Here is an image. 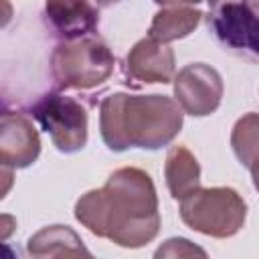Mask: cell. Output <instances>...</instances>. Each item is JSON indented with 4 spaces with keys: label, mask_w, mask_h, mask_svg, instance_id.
Segmentation results:
<instances>
[{
    "label": "cell",
    "mask_w": 259,
    "mask_h": 259,
    "mask_svg": "<svg viewBox=\"0 0 259 259\" xmlns=\"http://www.w3.org/2000/svg\"><path fill=\"white\" fill-rule=\"evenodd\" d=\"M75 219L93 235L138 249L160 233L156 186L140 168H119L107 182L75 202Z\"/></svg>",
    "instance_id": "cell-1"
},
{
    "label": "cell",
    "mask_w": 259,
    "mask_h": 259,
    "mask_svg": "<svg viewBox=\"0 0 259 259\" xmlns=\"http://www.w3.org/2000/svg\"><path fill=\"white\" fill-rule=\"evenodd\" d=\"M99 130L111 152L160 150L182 130V107L166 95L111 93L99 105Z\"/></svg>",
    "instance_id": "cell-2"
},
{
    "label": "cell",
    "mask_w": 259,
    "mask_h": 259,
    "mask_svg": "<svg viewBox=\"0 0 259 259\" xmlns=\"http://www.w3.org/2000/svg\"><path fill=\"white\" fill-rule=\"evenodd\" d=\"M113 65L109 47L91 34L63 40L51 55V75L59 89H93L111 77Z\"/></svg>",
    "instance_id": "cell-3"
},
{
    "label": "cell",
    "mask_w": 259,
    "mask_h": 259,
    "mask_svg": "<svg viewBox=\"0 0 259 259\" xmlns=\"http://www.w3.org/2000/svg\"><path fill=\"white\" fill-rule=\"evenodd\" d=\"M180 219L196 233L227 239L237 235L247 219L243 196L229 186L196 188L180 198Z\"/></svg>",
    "instance_id": "cell-4"
},
{
    "label": "cell",
    "mask_w": 259,
    "mask_h": 259,
    "mask_svg": "<svg viewBox=\"0 0 259 259\" xmlns=\"http://www.w3.org/2000/svg\"><path fill=\"white\" fill-rule=\"evenodd\" d=\"M206 26L231 55L259 63V0H206Z\"/></svg>",
    "instance_id": "cell-5"
},
{
    "label": "cell",
    "mask_w": 259,
    "mask_h": 259,
    "mask_svg": "<svg viewBox=\"0 0 259 259\" xmlns=\"http://www.w3.org/2000/svg\"><path fill=\"white\" fill-rule=\"evenodd\" d=\"M30 115L51 136L59 152L75 154L87 144V111L85 107L63 93H47L32 107Z\"/></svg>",
    "instance_id": "cell-6"
},
{
    "label": "cell",
    "mask_w": 259,
    "mask_h": 259,
    "mask_svg": "<svg viewBox=\"0 0 259 259\" xmlns=\"http://www.w3.org/2000/svg\"><path fill=\"white\" fill-rule=\"evenodd\" d=\"M223 77L206 63H190L174 77V97L184 113L194 117L210 115L223 99Z\"/></svg>",
    "instance_id": "cell-7"
},
{
    "label": "cell",
    "mask_w": 259,
    "mask_h": 259,
    "mask_svg": "<svg viewBox=\"0 0 259 259\" xmlns=\"http://www.w3.org/2000/svg\"><path fill=\"white\" fill-rule=\"evenodd\" d=\"M40 154V138L30 117L20 111H4L0 119V162L18 170L36 162Z\"/></svg>",
    "instance_id": "cell-8"
},
{
    "label": "cell",
    "mask_w": 259,
    "mask_h": 259,
    "mask_svg": "<svg viewBox=\"0 0 259 259\" xmlns=\"http://www.w3.org/2000/svg\"><path fill=\"white\" fill-rule=\"evenodd\" d=\"M45 22L63 40H73L95 32L99 12L91 0H47Z\"/></svg>",
    "instance_id": "cell-9"
},
{
    "label": "cell",
    "mask_w": 259,
    "mask_h": 259,
    "mask_svg": "<svg viewBox=\"0 0 259 259\" xmlns=\"http://www.w3.org/2000/svg\"><path fill=\"white\" fill-rule=\"evenodd\" d=\"M174 65V51L150 36L138 40L125 57L127 75L142 83H170Z\"/></svg>",
    "instance_id": "cell-10"
},
{
    "label": "cell",
    "mask_w": 259,
    "mask_h": 259,
    "mask_svg": "<svg viewBox=\"0 0 259 259\" xmlns=\"http://www.w3.org/2000/svg\"><path fill=\"white\" fill-rule=\"evenodd\" d=\"M26 251L32 257H89V249L83 245L81 237L67 225H49L34 233L28 243Z\"/></svg>",
    "instance_id": "cell-11"
},
{
    "label": "cell",
    "mask_w": 259,
    "mask_h": 259,
    "mask_svg": "<svg viewBox=\"0 0 259 259\" xmlns=\"http://www.w3.org/2000/svg\"><path fill=\"white\" fill-rule=\"evenodd\" d=\"M164 178L172 198L180 200L200 186V164L184 146H172L164 164Z\"/></svg>",
    "instance_id": "cell-12"
},
{
    "label": "cell",
    "mask_w": 259,
    "mask_h": 259,
    "mask_svg": "<svg viewBox=\"0 0 259 259\" xmlns=\"http://www.w3.org/2000/svg\"><path fill=\"white\" fill-rule=\"evenodd\" d=\"M202 20V12L190 6H166L158 10L152 18L148 36L158 42H172L188 36Z\"/></svg>",
    "instance_id": "cell-13"
},
{
    "label": "cell",
    "mask_w": 259,
    "mask_h": 259,
    "mask_svg": "<svg viewBox=\"0 0 259 259\" xmlns=\"http://www.w3.org/2000/svg\"><path fill=\"white\" fill-rule=\"evenodd\" d=\"M231 146L245 168L251 170L259 164V113L251 111L237 119L231 134Z\"/></svg>",
    "instance_id": "cell-14"
},
{
    "label": "cell",
    "mask_w": 259,
    "mask_h": 259,
    "mask_svg": "<svg viewBox=\"0 0 259 259\" xmlns=\"http://www.w3.org/2000/svg\"><path fill=\"white\" fill-rule=\"evenodd\" d=\"M156 257H192V255H200V257H206V251L192 245L188 239H182V237H174V239H168L156 253Z\"/></svg>",
    "instance_id": "cell-15"
},
{
    "label": "cell",
    "mask_w": 259,
    "mask_h": 259,
    "mask_svg": "<svg viewBox=\"0 0 259 259\" xmlns=\"http://www.w3.org/2000/svg\"><path fill=\"white\" fill-rule=\"evenodd\" d=\"M156 4H162V6H190V4H198L202 0H154Z\"/></svg>",
    "instance_id": "cell-16"
},
{
    "label": "cell",
    "mask_w": 259,
    "mask_h": 259,
    "mask_svg": "<svg viewBox=\"0 0 259 259\" xmlns=\"http://www.w3.org/2000/svg\"><path fill=\"white\" fill-rule=\"evenodd\" d=\"M10 223H12V217L4 214V217H2V227H4V231H2V239L8 237V233H10V227H8V225H10Z\"/></svg>",
    "instance_id": "cell-17"
},
{
    "label": "cell",
    "mask_w": 259,
    "mask_h": 259,
    "mask_svg": "<svg viewBox=\"0 0 259 259\" xmlns=\"http://www.w3.org/2000/svg\"><path fill=\"white\" fill-rule=\"evenodd\" d=\"M251 176H253V186L259 190V164L255 168H251Z\"/></svg>",
    "instance_id": "cell-18"
},
{
    "label": "cell",
    "mask_w": 259,
    "mask_h": 259,
    "mask_svg": "<svg viewBox=\"0 0 259 259\" xmlns=\"http://www.w3.org/2000/svg\"><path fill=\"white\" fill-rule=\"evenodd\" d=\"M97 6H103V8H107V6H113V4H117L119 0H93Z\"/></svg>",
    "instance_id": "cell-19"
}]
</instances>
